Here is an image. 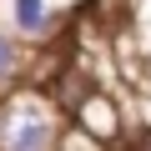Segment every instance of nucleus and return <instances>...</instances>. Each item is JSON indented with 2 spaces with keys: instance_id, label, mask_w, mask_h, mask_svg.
<instances>
[{
  "instance_id": "nucleus-1",
  "label": "nucleus",
  "mask_w": 151,
  "mask_h": 151,
  "mask_svg": "<svg viewBox=\"0 0 151 151\" xmlns=\"http://www.w3.org/2000/svg\"><path fill=\"white\" fill-rule=\"evenodd\" d=\"M0 116H5L0 151H55V146H60V116H55L45 101H35V96L10 101Z\"/></svg>"
},
{
  "instance_id": "nucleus-2",
  "label": "nucleus",
  "mask_w": 151,
  "mask_h": 151,
  "mask_svg": "<svg viewBox=\"0 0 151 151\" xmlns=\"http://www.w3.org/2000/svg\"><path fill=\"white\" fill-rule=\"evenodd\" d=\"M5 5H10L15 35H25V40H45L50 35V5L45 0H5Z\"/></svg>"
},
{
  "instance_id": "nucleus-3",
  "label": "nucleus",
  "mask_w": 151,
  "mask_h": 151,
  "mask_svg": "<svg viewBox=\"0 0 151 151\" xmlns=\"http://www.w3.org/2000/svg\"><path fill=\"white\" fill-rule=\"evenodd\" d=\"M20 65H25V55H20V40L0 25V86H10L15 76H20Z\"/></svg>"
},
{
  "instance_id": "nucleus-4",
  "label": "nucleus",
  "mask_w": 151,
  "mask_h": 151,
  "mask_svg": "<svg viewBox=\"0 0 151 151\" xmlns=\"http://www.w3.org/2000/svg\"><path fill=\"white\" fill-rule=\"evenodd\" d=\"M0 131H5V116H0Z\"/></svg>"
}]
</instances>
